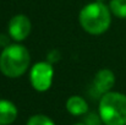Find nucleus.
Instances as JSON below:
<instances>
[{
  "label": "nucleus",
  "instance_id": "6e6552de",
  "mask_svg": "<svg viewBox=\"0 0 126 125\" xmlns=\"http://www.w3.org/2000/svg\"><path fill=\"white\" fill-rule=\"evenodd\" d=\"M88 103L81 96H71L66 101V110L74 117H81L88 113Z\"/></svg>",
  "mask_w": 126,
  "mask_h": 125
},
{
  "label": "nucleus",
  "instance_id": "39448f33",
  "mask_svg": "<svg viewBox=\"0 0 126 125\" xmlns=\"http://www.w3.org/2000/svg\"><path fill=\"white\" fill-rule=\"evenodd\" d=\"M31 32H32V22L28 18V16L18 14L10 18L7 25V35L11 37L12 41H15L16 43L23 42L28 38Z\"/></svg>",
  "mask_w": 126,
  "mask_h": 125
},
{
  "label": "nucleus",
  "instance_id": "423d86ee",
  "mask_svg": "<svg viewBox=\"0 0 126 125\" xmlns=\"http://www.w3.org/2000/svg\"><path fill=\"white\" fill-rule=\"evenodd\" d=\"M115 85V75L110 69H100L93 77V89L98 94H105Z\"/></svg>",
  "mask_w": 126,
  "mask_h": 125
},
{
  "label": "nucleus",
  "instance_id": "f257e3e1",
  "mask_svg": "<svg viewBox=\"0 0 126 125\" xmlns=\"http://www.w3.org/2000/svg\"><path fill=\"white\" fill-rule=\"evenodd\" d=\"M81 27L89 35L105 33L111 25V11L103 1H93L84 5L79 14Z\"/></svg>",
  "mask_w": 126,
  "mask_h": 125
},
{
  "label": "nucleus",
  "instance_id": "0eeeda50",
  "mask_svg": "<svg viewBox=\"0 0 126 125\" xmlns=\"http://www.w3.org/2000/svg\"><path fill=\"white\" fill-rule=\"evenodd\" d=\"M18 110L15 103L9 99H0V125H11L17 118Z\"/></svg>",
  "mask_w": 126,
  "mask_h": 125
},
{
  "label": "nucleus",
  "instance_id": "f03ea898",
  "mask_svg": "<svg viewBox=\"0 0 126 125\" xmlns=\"http://www.w3.org/2000/svg\"><path fill=\"white\" fill-rule=\"evenodd\" d=\"M31 65V54L21 43H11L0 53V71L9 79L22 76Z\"/></svg>",
  "mask_w": 126,
  "mask_h": 125
},
{
  "label": "nucleus",
  "instance_id": "ddd939ff",
  "mask_svg": "<svg viewBox=\"0 0 126 125\" xmlns=\"http://www.w3.org/2000/svg\"><path fill=\"white\" fill-rule=\"evenodd\" d=\"M74 125H86L84 123H77V124H74Z\"/></svg>",
  "mask_w": 126,
  "mask_h": 125
},
{
  "label": "nucleus",
  "instance_id": "9b49d317",
  "mask_svg": "<svg viewBox=\"0 0 126 125\" xmlns=\"http://www.w3.org/2000/svg\"><path fill=\"white\" fill-rule=\"evenodd\" d=\"M84 124L86 125H102L103 122L99 117V114H94V113H91L86 117L84 119Z\"/></svg>",
  "mask_w": 126,
  "mask_h": 125
},
{
  "label": "nucleus",
  "instance_id": "20e7f679",
  "mask_svg": "<svg viewBox=\"0 0 126 125\" xmlns=\"http://www.w3.org/2000/svg\"><path fill=\"white\" fill-rule=\"evenodd\" d=\"M54 77V68L53 64L47 61L36 63L30 71V81L32 87L37 92H47L51 85Z\"/></svg>",
  "mask_w": 126,
  "mask_h": 125
},
{
  "label": "nucleus",
  "instance_id": "f8f14e48",
  "mask_svg": "<svg viewBox=\"0 0 126 125\" xmlns=\"http://www.w3.org/2000/svg\"><path fill=\"white\" fill-rule=\"evenodd\" d=\"M10 39H11V37L9 36V35H0V47L4 49V48H6L7 45H10L11 43H10Z\"/></svg>",
  "mask_w": 126,
  "mask_h": 125
},
{
  "label": "nucleus",
  "instance_id": "9d476101",
  "mask_svg": "<svg viewBox=\"0 0 126 125\" xmlns=\"http://www.w3.org/2000/svg\"><path fill=\"white\" fill-rule=\"evenodd\" d=\"M26 125H55L54 120L44 114H34L30 117Z\"/></svg>",
  "mask_w": 126,
  "mask_h": 125
},
{
  "label": "nucleus",
  "instance_id": "1a4fd4ad",
  "mask_svg": "<svg viewBox=\"0 0 126 125\" xmlns=\"http://www.w3.org/2000/svg\"><path fill=\"white\" fill-rule=\"evenodd\" d=\"M108 6L114 16L126 18V0H110Z\"/></svg>",
  "mask_w": 126,
  "mask_h": 125
},
{
  "label": "nucleus",
  "instance_id": "7ed1b4c3",
  "mask_svg": "<svg viewBox=\"0 0 126 125\" xmlns=\"http://www.w3.org/2000/svg\"><path fill=\"white\" fill-rule=\"evenodd\" d=\"M98 114L104 125H126V94L115 91L103 94Z\"/></svg>",
  "mask_w": 126,
  "mask_h": 125
}]
</instances>
